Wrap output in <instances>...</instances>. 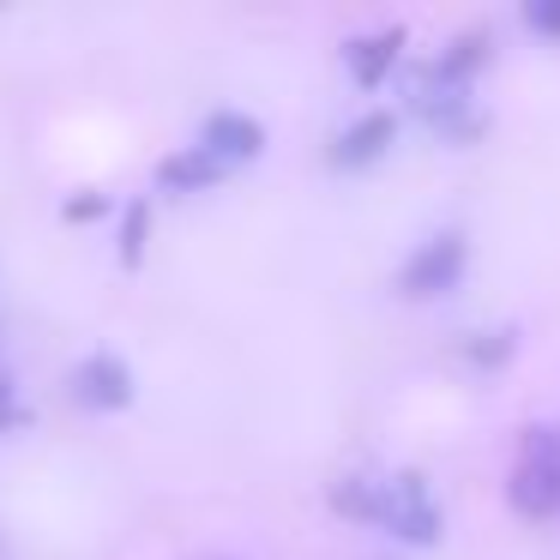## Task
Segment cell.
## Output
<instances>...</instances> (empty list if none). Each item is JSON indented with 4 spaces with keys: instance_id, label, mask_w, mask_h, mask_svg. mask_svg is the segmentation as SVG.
Instances as JSON below:
<instances>
[{
    "instance_id": "obj_9",
    "label": "cell",
    "mask_w": 560,
    "mask_h": 560,
    "mask_svg": "<svg viewBox=\"0 0 560 560\" xmlns=\"http://www.w3.org/2000/svg\"><path fill=\"white\" fill-rule=\"evenodd\" d=\"M374 494H380V476H343V482L331 488V506H338L343 518H374Z\"/></svg>"
},
{
    "instance_id": "obj_13",
    "label": "cell",
    "mask_w": 560,
    "mask_h": 560,
    "mask_svg": "<svg viewBox=\"0 0 560 560\" xmlns=\"http://www.w3.org/2000/svg\"><path fill=\"white\" fill-rule=\"evenodd\" d=\"M506 355H512V338H506V331H500V338L494 343H470V362H506Z\"/></svg>"
},
{
    "instance_id": "obj_11",
    "label": "cell",
    "mask_w": 560,
    "mask_h": 560,
    "mask_svg": "<svg viewBox=\"0 0 560 560\" xmlns=\"http://www.w3.org/2000/svg\"><path fill=\"white\" fill-rule=\"evenodd\" d=\"M524 25H530L536 37L560 43V0H524Z\"/></svg>"
},
{
    "instance_id": "obj_10",
    "label": "cell",
    "mask_w": 560,
    "mask_h": 560,
    "mask_svg": "<svg viewBox=\"0 0 560 560\" xmlns=\"http://www.w3.org/2000/svg\"><path fill=\"white\" fill-rule=\"evenodd\" d=\"M145 218H151L145 206H127V223H121V259H127V266L145 259Z\"/></svg>"
},
{
    "instance_id": "obj_7",
    "label": "cell",
    "mask_w": 560,
    "mask_h": 560,
    "mask_svg": "<svg viewBox=\"0 0 560 560\" xmlns=\"http://www.w3.org/2000/svg\"><path fill=\"white\" fill-rule=\"evenodd\" d=\"M398 55H404V25H386V31H374V37H362V43H350V79L355 85H386V73L398 67Z\"/></svg>"
},
{
    "instance_id": "obj_2",
    "label": "cell",
    "mask_w": 560,
    "mask_h": 560,
    "mask_svg": "<svg viewBox=\"0 0 560 560\" xmlns=\"http://www.w3.org/2000/svg\"><path fill=\"white\" fill-rule=\"evenodd\" d=\"M506 500L518 518H555L560 512V422L555 428H530L512 464Z\"/></svg>"
},
{
    "instance_id": "obj_1",
    "label": "cell",
    "mask_w": 560,
    "mask_h": 560,
    "mask_svg": "<svg viewBox=\"0 0 560 560\" xmlns=\"http://www.w3.org/2000/svg\"><path fill=\"white\" fill-rule=\"evenodd\" d=\"M386 536H398V542L410 548H434L440 530H446V518H440V500L428 494V482L416 470H398V476H380V494H374V518Z\"/></svg>"
},
{
    "instance_id": "obj_4",
    "label": "cell",
    "mask_w": 560,
    "mask_h": 560,
    "mask_svg": "<svg viewBox=\"0 0 560 560\" xmlns=\"http://www.w3.org/2000/svg\"><path fill=\"white\" fill-rule=\"evenodd\" d=\"M194 151H206V158L230 175V170H242V163H254L259 151H266V127H259L254 115L223 109V115H211V121L199 127V145Z\"/></svg>"
},
{
    "instance_id": "obj_6",
    "label": "cell",
    "mask_w": 560,
    "mask_h": 560,
    "mask_svg": "<svg viewBox=\"0 0 560 560\" xmlns=\"http://www.w3.org/2000/svg\"><path fill=\"white\" fill-rule=\"evenodd\" d=\"M392 145H398V121H392L386 109H368L362 121H350L331 139V163H338V170H368V163H380Z\"/></svg>"
},
{
    "instance_id": "obj_12",
    "label": "cell",
    "mask_w": 560,
    "mask_h": 560,
    "mask_svg": "<svg viewBox=\"0 0 560 560\" xmlns=\"http://www.w3.org/2000/svg\"><path fill=\"white\" fill-rule=\"evenodd\" d=\"M13 422H25V404H19V386L7 374H0V428H13Z\"/></svg>"
},
{
    "instance_id": "obj_3",
    "label": "cell",
    "mask_w": 560,
    "mask_h": 560,
    "mask_svg": "<svg viewBox=\"0 0 560 560\" xmlns=\"http://www.w3.org/2000/svg\"><path fill=\"white\" fill-rule=\"evenodd\" d=\"M464 259H470V247H464L458 230L428 235V242L398 266V295H410V302H434V295H446L452 283L464 278Z\"/></svg>"
},
{
    "instance_id": "obj_8",
    "label": "cell",
    "mask_w": 560,
    "mask_h": 560,
    "mask_svg": "<svg viewBox=\"0 0 560 560\" xmlns=\"http://www.w3.org/2000/svg\"><path fill=\"white\" fill-rule=\"evenodd\" d=\"M218 182H223V170L206 158V151H194V145L158 163V187H170V194H211Z\"/></svg>"
},
{
    "instance_id": "obj_5",
    "label": "cell",
    "mask_w": 560,
    "mask_h": 560,
    "mask_svg": "<svg viewBox=\"0 0 560 560\" xmlns=\"http://www.w3.org/2000/svg\"><path fill=\"white\" fill-rule=\"evenodd\" d=\"M73 398L85 404V410H121V404L133 398V374H127L121 355L97 350L73 368Z\"/></svg>"
}]
</instances>
